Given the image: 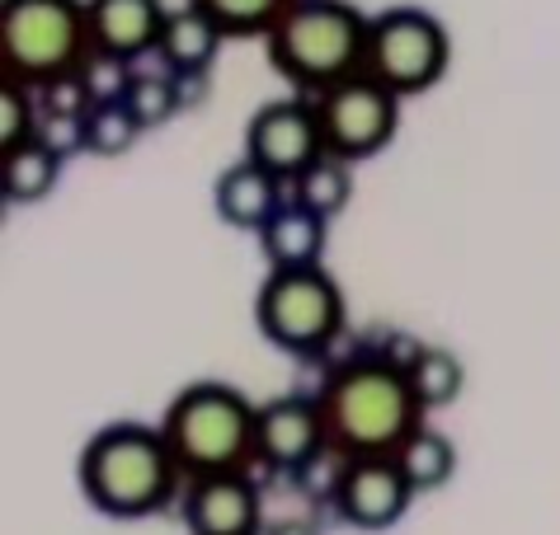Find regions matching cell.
Listing matches in <instances>:
<instances>
[{"label": "cell", "instance_id": "9a60e30c", "mask_svg": "<svg viewBox=\"0 0 560 535\" xmlns=\"http://www.w3.org/2000/svg\"><path fill=\"white\" fill-rule=\"evenodd\" d=\"M222 28L217 20H208L198 5L184 0L179 10L165 14V28H161V43H155V61L161 71H170L175 81H203L212 71L217 52H222Z\"/></svg>", "mask_w": 560, "mask_h": 535}, {"label": "cell", "instance_id": "ffe728a7", "mask_svg": "<svg viewBox=\"0 0 560 535\" xmlns=\"http://www.w3.org/2000/svg\"><path fill=\"white\" fill-rule=\"evenodd\" d=\"M406 376H410L419 404H424V414H429V408L457 404L462 390H466V367H462V357H457L453 348H433V343H424V353L410 361Z\"/></svg>", "mask_w": 560, "mask_h": 535}, {"label": "cell", "instance_id": "d6986e66", "mask_svg": "<svg viewBox=\"0 0 560 535\" xmlns=\"http://www.w3.org/2000/svg\"><path fill=\"white\" fill-rule=\"evenodd\" d=\"M396 461H400V469H406V479L415 484V494H433V489H443V484H453V475H457L453 437L429 428V423L396 451Z\"/></svg>", "mask_w": 560, "mask_h": 535}, {"label": "cell", "instance_id": "4fadbf2b", "mask_svg": "<svg viewBox=\"0 0 560 535\" xmlns=\"http://www.w3.org/2000/svg\"><path fill=\"white\" fill-rule=\"evenodd\" d=\"M85 14H90L95 52L137 61L155 52L170 10H165V0H85Z\"/></svg>", "mask_w": 560, "mask_h": 535}, {"label": "cell", "instance_id": "44dd1931", "mask_svg": "<svg viewBox=\"0 0 560 535\" xmlns=\"http://www.w3.org/2000/svg\"><path fill=\"white\" fill-rule=\"evenodd\" d=\"M142 118L128 99H114V104H95L85 114V151L100 155V160H118L128 155L137 141H142Z\"/></svg>", "mask_w": 560, "mask_h": 535}, {"label": "cell", "instance_id": "7c38bea8", "mask_svg": "<svg viewBox=\"0 0 560 535\" xmlns=\"http://www.w3.org/2000/svg\"><path fill=\"white\" fill-rule=\"evenodd\" d=\"M179 516L189 535H264V498L250 475H212L184 484Z\"/></svg>", "mask_w": 560, "mask_h": 535}, {"label": "cell", "instance_id": "6da1fadb", "mask_svg": "<svg viewBox=\"0 0 560 535\" xmlns=\"http://www.w3.org/2000/svg\"><path fill=\"white\" fill-rule=\"evenodd\" d=\"M316 404L325 418L330 451L339 461L396 455L424 428V404H419L410 376L392 367L382 353H368L335 367L316 390Z\"/></svg>", "mask_w": 560, "mask_h": 535}, {"label": "cell", "instance_id": "277c9868", "mask_svg": "<svg viewBox=\"0 0 560 535\" xmlns=\"http://www.w3.org/2000/svg\"><path fill=\"white\" fill-rule=\"evenodd\" d=\"M368 28L372 14H363L353 0H292L283 20L264 34V52L292 90L316 99L349 75H363Z\"/></svg>", "mask_w": 560, "mask_h": 535}, {"label": "cell", "instance_id": "7402d4cb", "mask_svg": "<svg viewBox=\"0 0 560 535\" xmlns=\"http://www.w3.org/2000/svg\"><path fill=\"white\" fill-rule=\"evenodd\" d=\"M189 5H198L208 20H217V28L226 38H264L283 20V10L292 0H189Z\"/></svg>", "mask_w": 560, "mask_h": 535}, {"label": "cell", "instance_id": "3957f363", "mask_svg": "<svg viewBox=\"0 0 560 535\" xmlns=\"http://www.w3.org/2000/svg\"><path fill=\"white\" fill-rule=\"evenodd\" d=\"M161 437L184 484L212 475H250L259 465V404L226 381H194L170 400Z\"/></svg>", "mask_w": 560, "mask_h": 535}, {"label": "cell", "instance_id": "9c48e42d", "mask_svg": "<svg viewBox=\"0 0 560 535\" xmlns=\"http://www.w3.org/2000/svg\"><path fill=\"white\" fill-rule=\"evenodd\" d=\"M320 155H325V136H320L316 99H306V94L269 99L245 122V160L264 165L283 183H292L306 165H316Z\"/></svg>", "mask_w": 560, "mask_h": 535}, {"label": "cell", "instance_id": "2e32d148", "mask_svg": "<svg viewBox=\"0 0 560 535\" xmlns=\"http://www.w3.org/2000/svg\"><path fill=\"white\" fill-rule=\"evenodd\" d=\"M325 245H330V222L316 212L283 202L278 216L259 230V249L269 259V273H288V268H325Z\"/></svg>", "mask_w": 560, "mask_h": 535}, {"label": "cell", "instance_id": "cb8c5ba5", "mask_svg": "<svg viewBox=\"0 0 560 535\" xmlns=\"http://www.w3.org/2000/svg\"><path fill=\"white\" fill-rule=\"evenodd\" d=\"M38 118H43V108H38V94L34 90L0 81V146L10 151V146H24V141H34Z\"/></svg>", "mask_w": 560, "mask_h": 535}, {"label": "cell", "instance_id": "5b68a950", "mask_svg": "<svg viewBox=\"0 0 560 535\" xmlns=\"http://www.w3.org/2000/svg\"><path fill=\"white\" fill-rule=\"evenodd\" d=\"M95 57L85 0H0V81L43 90Z\"/></svg>", "mask_w": 560, "mask_h": 535}, {"label": "cell", "instance_id": "d4e9b609", "mask_svg": "<svg viewBox=\"0 0 560 535\" xmlns=\"http://www.w3.org/2000/svg\"><path fill=\"white\" fill-rule=\"evenodd\" d=\"M85 85H90V99L95 104H114V99H128V90L137 81V71H132V61H118V57H104L95 52L85 61Z\"/></svg>", "mask_w": 560, "mask_h": 535}, {"label": "cell", "instance_id": "e0dca14e", "mask_svg": "<svg viewBox=\"0 0 560 535\" xmlns=\"http://www.w3.org/2000/svg\"><path fill=\"white\" fill-rule=\"evenodd\" d=\"M61 179V155L43 141H24V146L5 151V175H0V193H5L10 207H34L57 188Z\"/></svg>", "mask_w": 560, "mask_h": 535}, {"label": "cell", "instance_id": "ba28073f", "mask_svg": "<svg viewBox=\"0 0 560 535\" xmlns=\"http://www.w3.org/2000/svg\"><path fill=\"white\" fill-rule=\"evenodd\" d=\"M316 118L325 136V155L363 165L382 155L400 132V99L372 75H349L335 90L316 94Z\"/></svg>", "mask_w": 560, "mask_h": 535}, {"label": "cell", "instance_id": "5bb4252c", "mask_svg": "<svg viewBox=\"0 0 560 535\" xmlns=\"http://www.w3.org/2000/svg\"><path fill=\"white\" fill-rule=\"evenodd\" d=\"M283 202H288V183L278 175H269L264 165L245 160V155L236 165H226L212 183V207L231 230H255L259 235L278 216Z\"/></svg>", "mask_w": 560, "mask_h": 535}, {"label": "cell", "instance_id": "52a82bcc", "mask_svg": "<svg viewBox=\"0 0 560 535\" xmlns=\"http://www.w3.org/2000/svg\"><path fill=\"white\" fill-rule=\"evenodd\" d=\"M447 67H453V38H447V24L439 14L419 5H392L372 14L363 71L396 99L429 94L447 75Z\"/></svg>", "mask_w": 560, "mask_h": 535}, {"label": "cell", "instance_id": "30bf717a", "mask_svg": "<svg viewBox=\"0 0 560 535\" xmlns=\"http://www.w3.org/2000/svg\"><path fill=\"white\" fill-rule=\"evenodd\" d=\"M335 512L353 531H392L415 502V484L406 479L396 455H358L335 469Z\"/></svg>", "mask_w": 560, "mask_h": 535}, {"label": "cell", "instance_id": "8992f818", "mask_svg": "<svg viewBox=\"0 0 560 535\" xmlns=\"http://www.w3.org/2000/svg\"><path fill=\"white\" fill-rule=\"evenodd\" d=\"M349 306L339 282L325 268H288L269 273L255 296V324L278 353L316 357L345 334Z\"/></svg>", "mask_w": 560, "mask_h": 535}, {"label": "cell", "instance_id": "ac0fdd59", "mask_svg": "<svg viewBox=\"0 0 560 535\" xmlns=\"http://www.w3.org/2000/svg\"><path fill=\"white\" fill-rule=\"evenodd\" d=\"M288 198L298 202V207L325 216V222H335L353 198V165L335 160V155H320L316 165H306L302 175L288 183Z\"/></svg>", "mask_w": 560, "mask_h": 535}, {"label": "cell", "instance_id": "484cf974", "mask_svg": "<svg viewBox=\"0 0 560 535\" xmlns=\"http://www.w3.org/2000/svg\"><path fill=\"white\" fill-rule=\"evenodd\" d=\"M264 535H316L306 522H273V526H264Z\"/></svg>", "mask_w": 560, "mask_h": 535}, {"label": "cell", "instance_id": "8fae6325", "mask_svg": "<svg viewBox=\"0 0 560 535\" xmlns=\"http://www.w3.org/2000/svg\"><path fill=\"white\" fill-rule=\"evenodd\" d=\"M330 451L316 395H278L259 404V465L278 475H302Z\"/></svg>", "mask_w": 560, "mask_h": 535}, {"label": "cell", "instance_id": "603a6c76", "mask_svg": "<svg viewBox=\"0 0 560 535\" xmlns=\"http://www.w3.org/2000/svg\"><path fill=\"white\" fill-rule=\"evenodd\" d=\"M128 104L137 108L142 128L155 132V128H165L175 114H184L189 94H184V81H175L170 71H137V81L128 90Z\"/></svg>", "mask_w": 560, "mask_h": 535}, {"label": "cell", "instance_id": "7a4b0ae2", "mask_svg": "<svg viewBox=\"0 0 560 535\" xmlns=\"http://www.w3.org/2000/svg\"><path fill=\"white\" fill-rule=\"evenodd\" d=\"M81 494L95 512L118 516V522H142V516L165 512L179 498L184 475L170 455L161 428L147 423H108L81 451L75 465Z\"/></svg>", "mask_w": 560, "mask_h": 535}]
</instances>
